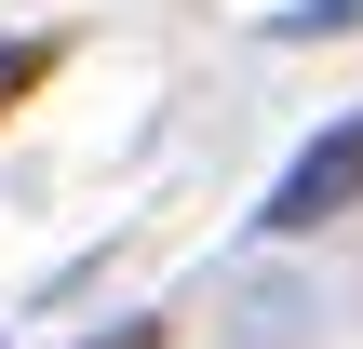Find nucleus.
Instances as JSON below:
<instances>
[{
  "label": "nucleus",
  "instance_id": "7ed1b4c3",
  "mask_svg": "<svg viewBox=\"0 0 363 349\" xmlns=\"http://www.w3.org/2000/svg\"><path fill=\"white\" fill-rule=\"evenodd\" d=\"M81 349H162V323H108V336H81Z\"/></svg>",
  "mask_w": 363,
  "mask_h": 349
},
{
  "label": "nucleus",
  "instance_id": "f03ea898",
  "mask_svg": "<svg viewBox=\"0 0 363 349\" xmlns=\"http://www.w3.org/2000/svg\"><path fill=\"white\" fill-rule=\"evenodd\" d=\"M40 67H54V40H0V108H13V94H27Z\"/></svg>",
  "mask_w": 363,
  "mask_h": 349
},
{
  "label": "nucleus",
  "instance_id": "f257e3e1",
  "mask_svg": "<svg viewBox=\"0 0 363 349\" xmlns=\"http://www.w3.org/2000/svg\"><path fill=\"white\" fill-rule=\"evenodd\" d=\"M350 202H363V108L337 121V135H310V148H296V175L269 188V215H256V229H283V242H296V229H323V215H350Z\"/></svg>",
  "mask_w": 363,
  "mask_h": 349
}]
</instances>
